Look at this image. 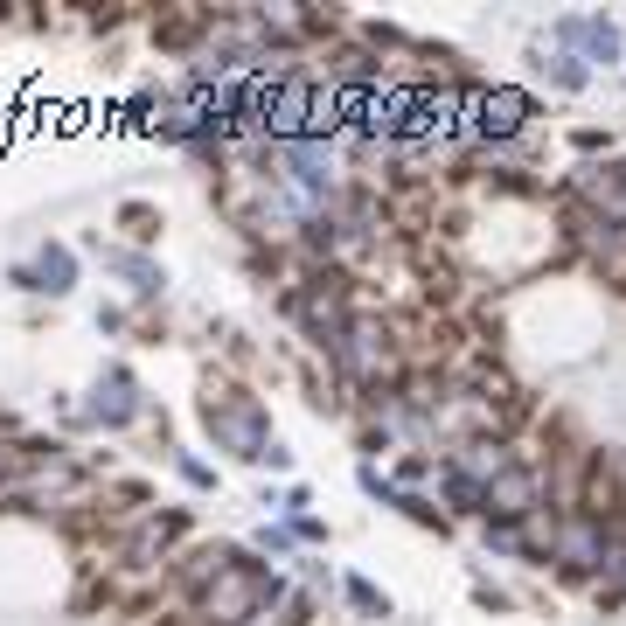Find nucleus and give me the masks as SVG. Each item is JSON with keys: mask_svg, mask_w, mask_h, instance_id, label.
I'll return each instance as SVG.
<instances>
[{"mask_svg": "<svg viewBox=\"0 0 626 626\" xmlns=\"http://www.w3.org/2000/svg\"><path fill=\"white\" fill-rule=\"evenodd\" d=\"M480 508H487V515H529V508H536V473H529V467H508L501 480H487Z\"/></svg>", "mask_w": 626, "mask_h": 626, "instance_id": "6", "label": "nucleus"}, {"mask_svg": "<svg viewBox=\"0 0 626 626\" xmlns=\"http://www.w3.org/2000/svg\"><path fill=\"white\" fill-rule=\"evenodd\" d=\"M467 112L480 133H515L522 112H529V98L522 91H467Z\"/></svg>", "mask_w": 626, "mask_h": 626, "instance_id": "5", "label": "nucleus"}, {"mask_svg": "<svg viewBox=\"0 0 626 626\" xmlns=\"http://www.w3.org/2000/svg\"><path fill=\"white\" fill-rule=\"evenodd\" d=\"M348 599H355V606H362V613H383V599H376V585H362V578H355V585H348Z\"/></svg>", "mask_w": 626, "mask_h": 626, "instance_id": "9", "label": "nucleus"}, {"mask_svg": "<svg viewBox=\"0 0 626 626\" xmlns=\"http://www.w3.org/2000/svg\"><path fill=\"white\" fill-rule=\"evenodd\" d=\"M265 599H279V585H272L258 564H237V557H230V564L216 571V585L202 592V613L216 626H258L265 620Z\"/></svg>", "mask_w": 626, "mask_h": 626, "instance_id": "1", "label": "nucleus"}, {"mask_svg": "<svg viewBox=\"0 0 626 626\" xmlns=\"http://www.w3.org/2000/svg\"><path fill=\"white\" fill-rule=\"evenodd\" d=\"M42 272H49V279H56V293H63V279H70V258H63V251H49V258H42Z\"/></svg>", "mask_w": 626, "mask_h": 626, "instance_id": "10", "label": "nucleus"}, {"mask_svg": "<svg viewBox=\"0 0 626 626\" xmlns=\"http://www.w3.org/2000/svg\"><path fill=\"white\" fill-rule=\"evenodd\" d=\"M557 557H564L571 571H599V564L613 557V543H606V529H599V522H585V515H578V522H564Z\"/></svg>", "mask_w": 626, "mask_h": 626, "instance_id": "4", "label": "nucleus"}, {"mask_svg": "<svg viewBox=\"0 0 626 626\" xmlns=\"http://www.w3.org/2000/svg\"><path fill=\"white\" fill-rule=\"evenodd\" d=\"M272 126H279L286 140H293V133H307V126H313V84H300V77H293V84L279 91V105H272Z\"/></svg>", "mask_w": 626, "mask_h": 626, "instance_id": "7", "label": "nucleus"}, {"mask_svg": "<svg viewBox=\"0 0 626 626\" xmlns=\"http://www.w3.org/2000/svg\"><path fill=\"white\" fill-rule=\"evenodd\" d=\"M258 626H272V620H258Z\"/></svg>", "mask_w": 626, "mask_h": 626, "instance_id": "11", "label": "nucleus"}, {"mask_svg": "<svg viewBox=\"0 0 626 626\" xmlns=\"http://www.w3.org/2000/svg\"><path fill=\"white\" fill-rule=\"evenodd\" d=\"M334 355H341V369H348V376L376 383V376L390 369V334H383L376 320H348V327H341V341H334Z\"/></svg>", "mask_w": 626, "mask_h": 626, "instance_id": "3", "label": "nucleus"}, {"mask_svg": "<svg viewBox=\"0 0 626 626\" xmlns=\"http://www.w3.org/2000/svg\"><path fill=\"white\" fill-rule=\"evenodd\" d=\"M557 35H564V42H585V49H592L599 63H613V49H620V35H613V21H585V14H571V21H564Z\"/></svg>", "mask_w": 626, "mask_h": 626, "instance_id": "8", "label": "nucleus"}, {"mask_svg": "<svg viewBox=\"0 0 626 626\" xmlns=\"http://www.w3.org/2000/svg\"><path fill=\"white\" fill-rule=\"evenodd\" d=\"M202 418H209V432H216L230 453H244V460H272V446H265V411H258L251 397H209Z\"/></svg>", "mask_w": 626, "mask_h": 626, "instance_id": "2", "label": "nucleus"}]
</instances>
